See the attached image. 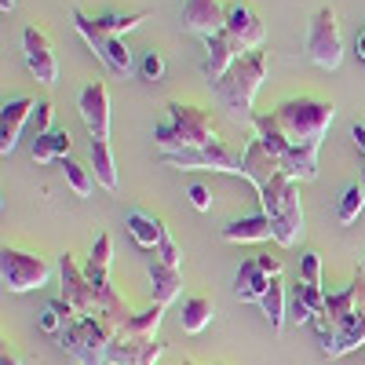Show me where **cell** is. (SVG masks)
Returning <instances> with one entry per match:
<instances>
[{"instance_id": "1f68e13d", "label": "cell", "mask_w": 365, "mask_h": 365, "mask_svg": "<svg viewBox=\"0 0 365 365\" xmlns=\"http://www.w3.org/2000/svg\"><path fill=\"white\" fill-rule=\"evenodd\" d=\"M63 175H66V182H70V190L77 194V197H88L91 194V168H84V165H77V161H63Z\"/></svg>"}, {"instance_id": "7402d4cb", "label": "cell", "mask_w": 365, "mask_h": 365, "mask_svg": "<svg viewBox=\"0 0 365 365\" xmlns=\"http://www.w3.org/2000/svg\"><path fill=\"white\" fill-rule=\"evenodd\" d=\"M220 234H223V241H234V245H245V241H274V227L263 212L259 216H245V220L227 223Z\"/></svg>"}, {"instance_id": "d4e9b609", "label": "cell", "mask_w": 365, "mask_h": 365, "mask_svg": "<svg viewBox=\"0 0 365 365\" xmlns=\"http://www.w3.org/2000/svg\"><path fill=\"white\" fill-rule=\"evenodd\" d=\"M212 318H216V303H212L208 296H190L187 303H182L179 325H182V332L197 336V332H205V329L212 325Z\"/></svg>"}, {"instance_id": "d590c367", "label": "cell", "mask_w": 365, "mask_h": 365, "mask_svg": "<svg viewBox=\"0 0 365 365\" xmlns=\"http://www.w3.org/2000/svg\"><path fill=\"white\" fill-rule=\"evenodd\" d=\"M158 259H161V263H168V267H182V252H179V245L172 241V234H168V230L161 234V245H158Z\"/></svg>"}, {"instance_id": "5b68a950", "label": "cell", "mask_w": 365, "mask_h": 365, "mask_svg": "<svg viewBox=\"0 0 365 365\" xmlns=\"http://www.w3.org/2000/svg\"><path fill=\"white\" fill-rule=\"evenodd\" d=\"M55 340L77 365H106L110 344H113V325H106L103 318H73Z\"/></svg>"}, {"instance_id": "f546056e", "label": "cell", "mask_w": 365, "mask_h": 365, "mask_svg": "<svg viewBox=\"0 0 365 365\" xmlns=\"http://www.w3.org/2000/svg\"><path fill=\"white\" fill-rule=\"evenodd\" d=\"M73 318H81V314L70 307V303H66L63 296H58V299H51L48 307L41 311V329L48 332V336H58V332H63V329H66Z\"/></svg>"}, {"instance_id": "74e56055", "label": "cell", "mask_w": 365, "mask_h": 365, "mask_svg": "<svg viewBox=\"0 0 365 365\" xmlns=\"http://www.w3.org/2000/svg\"><path fill=\"white\" fill-rule=\"evenodd\" d=\"M51 113H55L51 103L41 99V106H37V113H34V117H37V135H41V132H51Z\"/></svg>"}, {"instance_id": "f6af8a7d", "label": "cell", "mask_w": 365, "mask_h": 365, "mask_svg": "<svg viewBox=\"0 0 365 365\" xmlns=\"http://www.w3.org/2000/svg\"><path fill=\"white\" fill-rule=\"evenodd\" d=\"M361 274H365V259H361Z\"/></svg>"}, {"instance_id": "b9f144b4", "label": "cell", "mask_w": 365, "mask_h": 365, "mask_svg": "<svg viewBox=\"0 0 365 365\" xmlns=\"http://www.w3.org/2000/svg\"><path fill=\"white\" fill-rule=\"evenodd\" d=\"M351 135H354V143L365 150V125H354V128H351Z\"/></svg>"}, {"instance_id": "603a6c76", "label": "cell", "mask_w": 365, "mask_h": 365, "mask_svg": "<svg viewBox=\"0 0 365 365\" xmlns=\"http://www.w3.org/2000/svg\"><path fill=\"white\" fill-rule=\"evenodd\" d=\"M88 158H91V179H96L103 190H117V165H113L110 143L106 139H91Z\"/></svg>"}, {"instance_id": "ba28073f", "label": "cell", "mask_w": 365, "mask_h": 365, "mask_svg": "<svg viewBox=\"0 0 365 365\" xmlns=\"http://www.w3.org/2000/svg\"><path fill=\"white\" fill-rule=\"evenodd\" d=\"M48 278H51V267H48L44 256L4 245V252H0V282H4L8 292L41 289V285H48Z\"/></svg>"}, {"instance_id": "8fae6325", "label": "cell", "mask_w": 365, "mask_h": 365, "mask_svg": "<svg viewBox=\"0 0 365 365\" xmlns=\"http://www.w3.org/2000/svg\"><path fill=\"white\" fill-rule=\"evenodd\" d=\"M22 55H26L29 73H34L44 88H51L58 81V58H55V48H51L44 29H37V26L22 29Z\"/></svg>"}, {"instance_id": "ffe728a7", "label": "cell", "mask_w": 365, "mask_h": 365, "mask_svg": "<svg viewBox=\"0 0 365 365\" xmlns=\"http://www.w3.org/2000/svg\"><path fill=\"white\" fill-rule=\"evenodd\" d=\"M361 344H365V311H354V314H347V318L336 325V332H332V344L325 347V354H329V358H344V354L358 351Z\"/></svg>"}, {"instance_id": "5bb4252c", "label": "cell", "mask_w": 365, "mask_h": 365, "mask_svg": "<svg viewBox=\"0 0 365 365\" xmlns=\"http://www.w3.org/2000/svg\"><path fill=\"white\" fill-rule=\"evenodd\" d=\"M161 354H165V344H161V340H143V336H125V332H113L106 365H158Z\"/></svg>"}, {"instance_id": "ee69618b", "label": "cell", "mask_w": 365, "mask_h": 365, "mask_svg": "<svg viewBox=\"0 0 365 365\" xmlns=\"http://www.w3.org/2000/svg\"><path fill=\"white\" fill-rule=\"evenodd\" d=\"M361 187H365V172H361Z\"/></svg>"}, {"instance_id": "8992f818", "label": "cell", "mask_w": 365, "mask_h": 365, "mask_svg": "<svg viewBox=\"0 0 365 365\" xmlns=\"http://www.w3.org/2000/svg\"><path fill=\"white\" fill-rule=\"evenodd\" d=\"M165 165L182 172H227V175H245V150H234L223 139H212L197 150H179V154H161Z\"/></svg>"}, {"instance_id": "60d3db41", "label": "cell", "mask_w": 365, "mask_h": 365, "mask_svg": "<svg viewBox=\"0 0 365 365\" xmlns=\"http://www.w3.org/2000/svg\"><path fill=\"white\" fill-rule=\"evenodd\" d=\"M0 365H22V358H19L11 347H4V358H0Z\"/></svg>"}, {"instance_id": "836d02e7", "label": "cell", "mask_w": 365, "mask_h": 365, "mask_svg": "<svg viewBox=\"0 0 365 365\" xmlns=\"http://www.w3.org/2000/svg\"><path fill=\"white\" fill-rule=\"evenodd\" d=\"M299 282H307V285H322V252L307 249L299 256Z\"/></svg>"}, {"instance_id": "bcb514c9", "label": "cell", "mask_w": 365, "mask_h": 365, "mask_svg": "<svg viewBox=\"0 0 365 365\" xmlns=\"http://www.w3.org/2000/svg\"><path fill=\"white\" fill-rule=\"evenodd\" d=\"M182 365H194V361H182Z\"/></svg>"}, {"instance_id": "44dd1931", "label": "cell", "mask_w": 365, "mask_h": 365, "mask_svg": "<svg viewBox=\"0 0 365 365\" xmlns=\"http://www.w3.org/2000/svg\"><path fill=\"white\" fill-rule=\"evenodd\" d=\"M150 292H154V303L168 307V303L182 292V270L154 259V263H150Z\"/></svg>"}, {"instance_id": "f1b7e54d", "label": "cell", "mask_w": 365, "mask_h": 365, "mask_svg": "<svg viewBox=\"0 0 365 365\" xmlns=\"http://www.w3.org/2000/svg\"><path fill=\"white\" fill-rule=\"evenodd\" d=\"M146 19H150L146 8H135V11H106V15L96 19V26L103 29V34H110V37H125L128 29H135V26L146 22Z\"/></svg>"}, {"instance_id": "d6a6232c", "label": "cell", "mask_w": 365, "mask_h": 365, "mask_svg": "<svg viewBox=\"0 0 365 365\" xmlns=\"http://www.w3.org/2000/svg\"><path fill=\"white\" fill-rule=\"evenodd\" d=\"M292 296H299L303 303H307V307H311V314H314V318H318V314L325 311V289H322V285H307V282H296Z\"/></svg>"}, {"instance_id": "d6986e66", "label": "cell", "mask_w": 365, "mask_h": 365, "mask_svg": "<svg viewBox=\"0 0 365 365\" xmlns=\"http://www.w3.org/2000/svg\"><path fill=\"white\" fill-rule=\"evenodd\" d=\"M270 274L259 267V259H245L237 267V274H234V296L241 299V303H259L263 299V292L270 289Z\"/></svg>"}, {"instance_id": "30bf717a", "label": "cell", "mask_w": 365, "mask_h": 365, "mask_svg": "<svg viewBox=\"0 0 365 365\" xmlns=\"http://www.w3.org/2000/svg\"><path fill=\"white\" fill-rule=\"evenodd\" d=\"M58 282H63V299L81 314V318H99V292L84 278V267L70 252L58 256Z\"/></svg>"}, {"instance_id": "277c9868", "label": "cell", "mask_w": 365, "mask_h": 365, "mask_svg": "<svg viewBox=\"0 0 365 365\" xmlns=\"http://www.w3.org/2000/svg\"><path fill=\"white\" fill-rule=\"evenodd\" d=\"M216 135V125L201 106L190 103H168V120L154 128V146L161 154H179V150H197Z\"/></svg>"}, {"instance_id": "2e32d148", "label": "cell", "mask_w": 365, "mask_h": 365, "mask_svg": "<svg viewBox=\"0 0 365 365\" xmlns=\"http://www.w3.org/2000/svg\"><path fill=\"white\" fill-rule=\"evenodd\" d=\"M223 26H227V8L220 0H182V29H190L205 41L220 34Z\"/></svg>"}, {"instance_id": "f35d334b", "label": "cell", "mask_w": 365, "mask_h": 365, "mask_svg": "<svg viewBox=\"0 0 365 365\" xmlns=\"http://www.w3.org/2000/svg\"><path fill=\"white\" fill-rule=\"evenodd\" d=\"M259 259V267L270 274V278H278V274H282V256H256Z\"/></svg>"}, {"instance_id": "4fadbf2b", "label": "cell", "mask_w": 365, "mask_h": 365, "mask_svg": "<svg viewBox=\"0 0 365 365\" xmlns=\"http://www.w3.org/2000/svg\"><path fill=\"white\" fill-rule=\"evenodd\" d=\"M245 55V48H241L234 37H230V29L223 26L220 34H212V37H205V58H201V73L208 77V84L212 81H220L237 58Z\"/></svg>"}, {"instance_id": "ac0fdd59", "label": "cell", "mask_w": 365, "mask_h": 365, "mask_svg": "<svg viewBox=\"0 0 365 365\" xmlns=\"http://www.w3.org/2000/svg\"><path fill=\"white\" fill-rule=\"evenodd\" d=\"M282 172V165L274 161V154L263 146V139L259 135H252L249 143H245V179L252 182V187L259 190V187H267V182Z\"/></svg>"}, {"instance_id": "52a82bcc", "label": "cell", "mask_w": 365, "mask_h": 365, "mask_svg": "<svg viewBox=\"0 0 365 365\" xmlns=\"http://www.w3.org/2000/svg\"><path fill=\"white\" fill-rule=\"evenodd\" d=\"M303 51H307V58L314 66H322V70H336L340 66V58H344V34H340L336 8H332V4L314 11V19L307 26Z\"/></svg>"}, {"instance_id": "e0dca14e", "label": "cell", "mask_w": 365, "mask_h": 365, "mask_svg": "<svg viewBox=\"0 0 365 365\" xmlns=\"http://www.w3.org/2000/svg\"><path fill=\"white\" fill-rule=\"evenodd\" d=\"M41 99L34 96H19V99H8L4 110H0V154H11L19 146V135H22V125L37 113Z\"/></svg>"}, {"instance_id": "ab89813d", "label": "cell", "mask_w": 365, "mask_h": 365, "mask_svg": "<svg viewBox=\"0 0 365 365\" xmlns=\"http://www.w3.org/2000/svg\"><path fill=\"white\" fill-rule=\"evenodd\" d=\"M354 51H358V63H365V29H358V37H354Z\"/></svg>"}, {"instance_id": "cb8c5ba5", "label": "cell", "mask_w": 365, "mask_h": 365, "mask_svg": "<svg viewBox=\"0 0 365 365\" xmlns=\"http://www.w3.org/2000/svg\"><path fill=\"white\" fill-rule=\"evenodd\" d=\"M70 132L66 128H51V132H41L34 139V161L37 165H48V161H66L70 154Z\"/></svg>"}, {"instance_id": "7a4b0ae2", "label": "cell", "mask_w": 365, "mask_h": 365, "mask_svg": "<svg viewBox=\"0 0 365 365\" xmlns=\"http://www.w3.org/2000/svg\"><path fill=\"white\" fill-rule=\"evenodd\" d=\"M263 77H267V51L256 48V51H245L237 58V63L220 77L212 81V96H216V103L234 117L241 120V125H252L256 113H252V103H256V91L263 88Z\"/></svg>"}, {"instance_id": "484cf974", "label": "cell", "mask_w": 365, "mask_h": 365, "mask_svg": "<svg viewBox=\"0 0 365 365\" xmlns=\"http://www.w3.org/2000/svg\"><path fill=\"white\" fill-rule=\"evenodd\" d=\"M128 234H132V241H135L139 249H154L158 252L165 223L154 220V216H146V212H132V216H128Z\"/></svg>"}, {"instance_id": "e575fe53", "label": "cell", "mask_w": 365, "mask_h": 365, "mask_svg": "<svg viewBox=\"0 0 365 365\" xmlns=\"http://www.w3.org/2000/svg\"><path fill=\"white\" fill-rule=\"evenodd\" d=\"M139 77H143V81H161V77H165V55H161L158 48H150V51L143 55Z\"/></svg>"}, {"instance_id": "3957f363", "label": "cell", "mask_w": 365, "mask_h": 365, "mask_svg": "<svg viewBox=\"0 0 365 365\" xmlns=\"http://www.w3.org/2000/svg\"><path fill=\"white\" fill-rule=\"evenodd\" d=\"M259 194V212L274 227V241L282 249H292L303 237V201H299V182L289 179L285 172H278L267 187L256 190Z\"/></svg>"}, {"instance_id": "9c48e42d", "label": "cell", "mask_w": 365, "mask_h": 365, "mask_svg": "<svg viewBox=\"0 0 365 365\" xmlns=\"http://www.w3.org/2000/svg\"><path fill=\"white\" fill-rule=\"evenodd\" d=\"M73 26H77V34L84 37V44L96 51L117 77H128V73H132V51H128L125 37L103 34V29L96 26V19H91L88 11H81V8H73Z\"/></svg>"}, {"instance_id": "7c38bea8", "label": "cell", "mask_w": 365, "mask_h": 365, "mask_svg": "<svg viewBox=\"0 0 365 365\" xmlns=\"http://www.w3.org/2000/svg\"><path fill=\"white\" fill-rule=\"evenodd\" d=\"M77 110L84 128L91 132V139H106L110 135V91L103 81H88L77 96Z\"/></svg>"}, {"instance_id": "83f0119b", "label": "cell", "mask_w": 365, "mask_h": 365, "mask_svg": "<svg viewBox=\"0 0 365 365\" xmlns=\"http://www.w3.org/2000/svg\"><path fill=\"white\" fill-rule=\"evenodd\" d=\"M259 311H263V318L270 322V329H282V325H285V318H289V296H285V285H282L278 278H274L270 289L263 292Z\"/></svg>"}, {"instance_id": "9a60e30c", "label": "cell", "mask_w": 365, "mask_h": 365, "mask_svg": "<svg viewBox=\"0 0 365 365\" xmlns=\"http://www.w3.org/2000/svg\"><path fill=\"white\" fill-rule=\"evenodd\" d=\"M227 29H230V37L245 48V51H256L263 48V37H267V26L263 19L245 4V0H234V4L227 8Z\"/></svg>"}, {"instance_id": "6da1fadb", "label": "cell", "mask_w": 365, "mask_h": 365, "mask_svg": "<svg viewBox=\"0 0 365 365\" xmlns=\"http://www.w3.org/2000/svg\"><path fill=\"white\" fill-rule=\"evenodd\" d=\"M332 117H336V106L329 99H318V96L282 99L267 113V120L282 135V143L296 146V150H322V139L332 125Z\"/></svg>"}, {"instance_id": "8d00e7d4", "label": "cell", "mask_w": 365, "mask_h": 365, "mask_svg": "<svg viewBox=\"0 0 365 365\" xmlns=\"http://www.w3.org/2000/svg\"><path fill=\"white\" fill-rule=\"evenodd\" d=\"M190 205H194L197 212H208V208H212V194H208V187L194 182V187H190Z\"/></svg>"}, {"instance_id": "4dcf8cb0", "label": "cell", "mask_w": 365, "mask_h": 365, "mask_svg": "<svg viewBox=\"0 0 365 365\" xmlns=\"http://www.w3.org/2000/svg\"><path fill=\"white\" fill-rule=\"evenodd\" d=\"M361 208H365V187H361V182H354V187H347L344 197H340L336 220H340V223H354Z\"/></svg>"}, {"instance_id": "4316f807", "label": "cell", "mask_w": 365, "mask_h": 365, "mask_svg": "<svg viewBox=\"0 0 365 365\" xmlns=\"http://www.w3.org/2000/svg\"><path fill=\"white\" fill-rule=\"evenodd\" d=\"M161 318H165V307H161V303H150L146 311H135L117 332H125V336H143V340H158Z\"/></svg>"}, {"instance_id": "7bdbcfd3", "label": "cell", "mask_w": 365, "mask_h": 365, "mask_svg": "<svg viewBox=\"0 0 365 365\" xmlns=\"http://www.w3.org/2000/svg\"><path fill=\"white\" fill-rule=\"evenodd\" d=\"M15 8V0H0V11H11Z\"/></svg>"}]
</instances>
